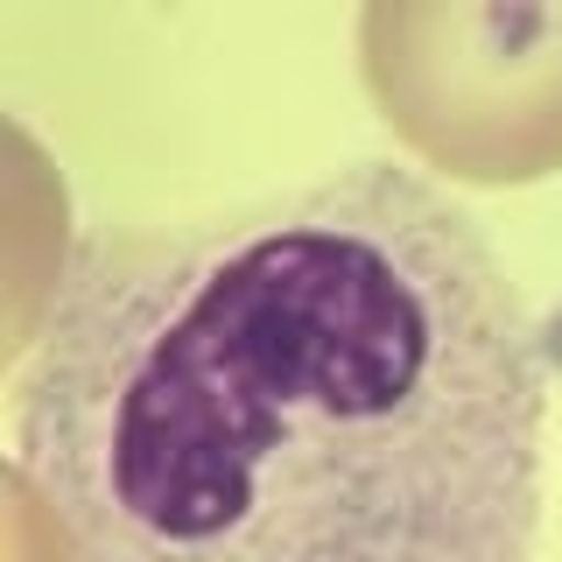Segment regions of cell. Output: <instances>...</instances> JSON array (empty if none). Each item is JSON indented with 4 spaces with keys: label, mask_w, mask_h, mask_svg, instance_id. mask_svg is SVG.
I'll list each match as a JSON object with an SVG mask.
<instances>
[{
    "label": "cell",
    "mask_w": 562,
    "mask_h": 562,
    "mask_svg": "<svg viewBox=\"0 0 562 562\" xmlns=\"http://www.w3.org/2000/svg\"><path fill=\"white\" fill-rule=\"evenodd\" d=\"M541 436L520 289L394 162L85 239L14 386L78 562H535Z\"/></svg>",
    "instance_id": "6da1fadb"
},
{
    "label": "cell",
    "mask_w": 562,
    "mask_h": 562,
    "mask_svg": "<svg viewBox=\"0 0 562 562\" xmlns=\"http://www.w3.org/2000/svg\"><path fill=\"white\" fill-rule=\"evenodd\" d=\"M359 78L386 127L457 183L562 169V0H373Z\"/></svg>",
    "instance_id": "7a4b0ae2"
}]
</instances>
